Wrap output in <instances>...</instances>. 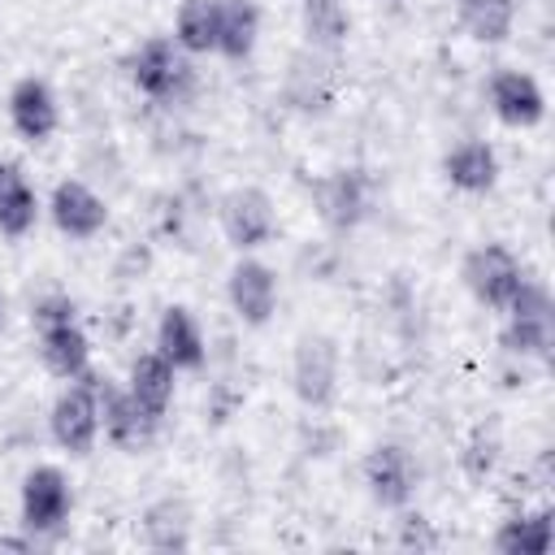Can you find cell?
<instances>
[{
  "label": "cell",
  "mask_w": 555,
  "mask_h": 555,
  "mask_svg": "<svg viewBox=\"0 0 555 555\" xmlns=\"http://www.w3.org/2000/svg\"><path fill=\"white\" fill-rule=\"evenodd\" d=\"M65 321H78V304L65 295V291H48L30 304V330H52V325H65Z\"/></svg>",
  "instance_id": "cell-26"
},
{
  "label": "cell",
  "mask_w": 555,
  "mask_h": 555,
  "mask_svg": "<svg viewBox=\"0 0 555 555\" xmlns=\"http://www.w3.org/2000/svg\"><path fill=\"white\" fill-rule=\"evenodd\" d=\"M460 278H464L468 295L481 308L503 312L512 304V295L520 291V282H525V264L507 243H477V247H468V256L460 264Z\"/></svg>",
  "instance_id": "cell-5"
},
{
  "label": "cell",
  "mask_w": 555,
  "mask_h": 555,
  "mask_svg": "<svg viewBox=\"0 0 555 555\" xmlns=\"http://www.w3.org/2000/svg\"><path fill=\"white\" fill-rule=\"evenodd\" d=\"M278 295H282L278 273L264 260H256L251 251L234 260V269L225 278V299H230V308L243 325H251V330L269 325V317L278 312Z\"/></svg>",
  "instance_id": "cell-9"
},
{
  "label": "cell",
  "mask_w": 555,
  "mask_h": 555,
  "mask_svg": "<svg viewBox=\"0 0 555 555\" xmlns=\"http://www.w3.org/2000/svg\"><path fill=\"white\" fill-rule=\"evenodd\" d=\"M173 43L186 56L217 52V0H182L173 13Z\"/></svg>",
  "instance_id": "cell-22"
},
{
  "label": "cell",
  "mask_w": 555,
  "mask_h": 555,
  "mask_svg": "<svg viewBox=\"0 0 555 555\" xmlns=\"http://www.w3.org/2000/svg\"><path fill=\"white\" fill-rule=\"evenodd\" d=\"M486 100H490V113L512 130H533L546 117V91L525 69H507V65L494 69L486 82Z\"/></svg>",
  "instance_id": "cell-11"
},
{
  "label": "cell",
  "mask_w": 555,
  "mask_h": 555,
  "mask_svg": "<svg viewBox=\"0 0 555 555\" xmlns=\"http://www.w3.org/2000/svg\"><path fill=\"white\" fill-rule=\"evenodd\" d=\"M69 512H74V486H69L65 468H56V464H35V468L22 477V494H17L22 529H26L30 538L56 533V529H65Z\"/></svg>",
  "instance_id": "cell-6"
},
{
  "label": "cell",
  "mask_w": 555,
  "mask_h": 555,
  "mask_svg": "<svg viewBox=\"0 0 555 555\" xmlns=\"http://www.w3.org/2000/svg\"><path fill=\"white\" fill-rule=\"evenodd\" d=\"M39 360L52 377L61 382H74L91 369V338L78 321H65V325H52V330H39Z\"/></svg>",
  "instance_id": "cell-17"
},
{
  "label": "cell",
  "mask_w": 555,
  "mask_h": 555,
  "mask_svg": "<svg viewBox=\"0 0 555 555\" xmlns=\"http://www.w3.org/2000/svg\"><path fill=\"white\" fill-rule=\"evenodd\" d=\"M399 529H403V538H399L403 546H412V542H421V546H434V542H438V538L425 529V516H403V520H399Z\"/></svg>",
  "instance_id": "cell-27"
},
{
  "label": "cell",
  "mask_w": 555,
  "mask_h": 555,
  "mask_svg": "<svg viewBox=\"0 0 555 555\" xmlns=\"http://www.w3.org/2000/svg\"><path fill=\"white\" fill-rule=\"evenodd\" d=\"M360 477L369 486V499L386 512H403L416 499L421 486V464L403 442H377L364 460H360Z\"/></svg>",
  "instance_id": "cell-7"
},
{
  "label": "cell",
  "mask_w": 555,
  "mask_h": 555,
  "mask_svg": "<svg viewBox=\"0 0 555 555\" xmlns=\"http://www.w3.org/2000/svg\"><path fill=\"white\" fill-rule=\"evenodd\" d=\"M100 390H104V377L87 369L82 377L65 382V390L52 399L48 434L61 451H69V455L95 451V442H100Z\"/></svg>",
  "instance_id": "cell-3"
},
{
  "label": "cell",
  "mask_w": 555,
  "mask_h": 555,
  "mask_svg": "<svg viewBox=\"0 0 555 555\" xmlns=\"http://www.w3.org/2000/svg\"><path fill=\"white\" fill-rule=\"evenodd\" d=\"M373 199H377V186H373V173L360 169V165H343V169H330L312 182V204H317V217L334 230V234H347L356 225H364L373 217Z\"/></svg>",
  "instance_id": "cell-4"
},
{
  "label": "cell",
  "mask_w": 555,
  "mask_h": 555,
  "mask_svg": "<svg viewBox=\"0 0 555 555\" xmlns=\"http://www.w3.org/2000/svg\"><path fill=\"white\" fill-rule=\"evenodd\" d=\"M9 126L17 139L26 143H48L61 126V104H56V91L48 78L39 74H22L13 87H9Z\"/></svg>",
  "instance_id": "cell-12"
},
{
  "label": "cell",
  "mask_w": 555,
  "mask_h": 555,
  "mask_svg": "<svg viewBox=\"0 0 555 555\" xmlns=\"http://www.w3.org/2000/svg\"><path fill=\"white\" fill-rule=\"evenodd\" d=\"M156 351L178 369V373H199L208 360V343L204 330L195 321V312L186 304H169L156 321Z\"/></svg>",
  "instance_id": "cell-15"
},
{
  "label": "cell",
  "mask_w": 555,
  "mask_h": 555,
  "mask_svg": "<svg viewBox=\"0 0 555 555\" xmlns=\"http://www.w3.org/2000/svg\"><path fill=\"white\" fill-rule=\"evenodd\" d=\"M39 221V191L17 160H0V234L26 238Z\"/></svg>",
  "instance_id": "cell-18"
},
{
  "label": "cell",
  "mask_w": 555,
  "mask_h": 555,
  "mask_svg": "<svg viewBox=\"0 0 555 555\" xmlns=\"http://www.w3.org/2000/svg\"><path fill=\"white\" fill-rule=\"evenodd\" d=\"M48 217L65 238L87 243L108 225V204L82 178H61L52 186V195H48Z\"/></svg>",
  "instance_id": "cell-14"
},
{
  "label": "cell",
  "mask_w": 555,
  "mask_h": 555,
  "mask_svg": "<svg viewBox=\"0 0 555 555\" xmlns=\"http://www.w3.org/2000/svg\"><path fill=\"white\" fill-rule=\"evenodd\" d=\"M455 17L477 43H503L516 30V0H455Z\"/></svg>",
  "instance_id": "cell-23"
},
{
  "label": "cell",
  "mask_w": 555,
  "mask_h": 555,
  "mask_svg": "<svg viewBox=\"0 0 555 555\" xmlns=\"http://www.w3.org/2000/svg\"><path fill=\"white\" fill-rule=\"evenodd\" d=\"M100 434L117 451H143L160 434V416H152L126 386L104 382V390H100Z\"/></svg>",
  "instance_id": "cell-10"
},
{
  "label": "cell",
  "mask_w": 555,
  "mask_h": 555,
  "mask_svg": "<svg viewBox=\"0 0 555 555\" xmlns=\"http://www.w3.org/2000/svg\"><path fill=\"white\" fill-rule=\"evenodd\" d=\"M460 464H464V473H468L473 481H486V477L494 473V464H499V434H494V429H486V425H477V429H473V438L464 442Z\"/></svg>",
  "instance_id": "cell-25"
},
{
  "label": "cell",
  "mask_w": 555,
  "mask_h": 555,
  "mask_svg": "<svg viewBox=\"0 0 555 555\" xmlns=\"http://www.w3.org/2000/svg\"><path fill=\"white\" fill-rule=\"evenodd\" d=\"M130 82L139 95H147L152 104H186L195 91V69L191 56L173 43V35H152L134 48L130 56Z\"/></svg>",
  "instance_id": "cell-1"
},
{
  "label": "cell",
  "mask_w": 555,
  "mask_h": 555,
  "mask_svg": "<svg viewBox=\"0 0 555 555\" xmlns=\"http://www.w3.org/2000/svg\"><path fill=\"white\" fill-rule=\"evenodd\" d=\"M217 217H221L225 243H230L238 256L260 251V247L273 243V234H278V208H273L269 191H260V186H234V191L221 199Z\"/></svg>",
  "instance_id": "cell-8"
},
{
  "label": "cell",
  "mask_w": 555,
  "mask_h": 555,
  "mask_svg": "<svg viewBox=\"0 0 555 555\" xmlns=\"http://www.w3.org/2000/svg\"><path fill=\"white\" fill-rule=\"evenodd\" d=\"M551 538H555V516H551V507H538V512L507 516L494 529L490 546L499 555H546L551 551Z\"/></svg>",
  "instance_id": "cell-21"
},
{
  "label": "cell",
  "mask_w": 555,
  "mask_h": 555,
  "mask_svg": "<svg viewBox=\"0 0 555 555\" xmlns=\"http://www.w3.org/2000/svg\"><path fill=\"white\" fill-rule=\"evenodd\" d=\"M4 321H9V299H4V291H0V330H4Z\"/></svg>",
  "instance_id": "cell-28"
},
{
  "label": "cell",
  "mask_w": 555,
  "mask_h": 555,
  "mask_svg": "<svg viewBox=\"0 0 555 555\" xmlns=\"http://www.w3.org/2000/svg\"><path fill=\"white\" fill-rule=\"evenodd\" d=\"M260 39V9L256 0H217V56L247 61Z\"/></svg>",
  "instance_id": "cell-20"
},
{
  "label": "cell",
  "mask_w": 555,
  "mask_h": 555,
  "mask_svg": "<svg viewBox=\"0 0 555 555\" xmlns=\"http://www.w3.org/2000/svg\"><path fill=\"white\" fill-rule=\"evenodd\" d=\"M126 390H130L152 416L165 421V412H169V403H173V390H178V369H173L156 347H152V351H139V356L130 360Z\"/></svg>",
  "instance_id": "cell-19"
},
{
  "label": "cell",
  "mask_w": 555,
  "mask_h": 555,
  "mask_svg": "<svg viewBox=\"0 0 555 555\" xmlns=\"http://www.w3.org/2000/svg\"><path fill=\"white\" fill-rule=\"evenodd\" d=\"M442 178L464 195H486L499 182V152L486 139H460L442 156Z\"/></svg>",
  "instance_id": "cell-16"
},
{
  "label": "cell",
  "mask_w": 555,
  "mask_h": 555,
  "mask_svg": "<svg viewBox=\"0 0 555 555\" xmlns=\"http://www.w3.org/2000/svg\"><path fill=\"white\" fill-rule=\"evenodd\" d=\"M299 17H304L308 43L321 48V52L343 48L347 35H351V17H347L343 0H299Z\"/></svg>",
  "instance_id": "cell-24"
},
{
  "label": "cell",
  "mask_w": 555,
  "mask_h": 555,
  "mask_svg": "<svg viewBox=\"0 0 555 555\" xmlns=\"http://www.w3.org/2000/svg\"><path fill=\"white\" fill-rule=\"evenodd\" d=\"M291 382L304 408H325L338 390V347L325 334H304L295 343L291 360Z\"/></svg>",
  "instance_id": "cell-13"
},
{
  "label": "cell",
  "mask_w": 555,
  "mask_h": 555,
  "mask_svg": "<svg viewBox=\"0 0 555 555\" xmlns=\"http://www.w3.org/2000/svg\"><path fill=\"white\" fill-rule=\"evenodd\" d=\"M499 347L507 356H520V360H546L551 356V347H555V304H551V291L542 282H533V278L520 282V291L503 308Z\"/></svg>",
  "instance_id": "cell-2"
},
{
  "label": "cell",
  "mask_w": 555,
  "mask_h": 555,
  "mask_svg": "<svg viewBox=\"0 0 555 555\" xmlns=\"http://www.w3.org/2000/svg\"><path fill=\"white\" fill-rule=\"evenodd\" d=\"M390 4H399V0H390Z\"/></svg>",
  "instance_id": "cell-29"
}]
</instances>
